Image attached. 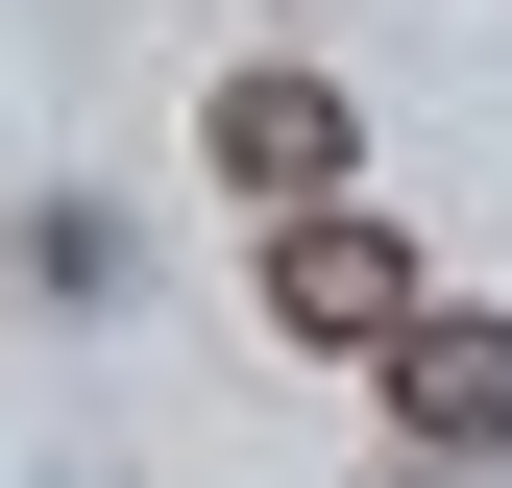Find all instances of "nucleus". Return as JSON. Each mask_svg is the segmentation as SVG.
Returning <instances> with one entry per match:
<instances>
[{"mask_svg":"<svg viewBox=\"0 0 512 488\" xmlns=\"http://www.w3.org/2000/svg\"><path fill=\"white\" fill-rule=\"evenodd\" d=\"M269 318H293V342H366V366H391V342L439 318V293H415V244H391V220H342V196H317V220H269Z\"/></svg>","mask_w":512,"mask_h":488,"instance_id":"1","label":"nucleus"},{"mask_svg":"<svg viewBox=\"0 0 512 488\" xmlns=\"http://www.w3.org/2000/svg\"><path fill=\"white\" fill-rule=\"evenodd\" d=\"M220 171H244L269 220H317V196H342V74H293V49L220 74Z\"/></svg>","mask_w":512,"mask_h":488,"instance_id":"2","label":"nucleus"},{"mask_svg":"<svg viewBox=\"0 0 512 488\" xmlns=\"http://www.w3.org/2000/svg\"><path fill=\"white\" fill-rule=\"evenodd\" d=\"M391 415H415L439 464H488V440H512V318H415V342H391Z\"/></svg>","mask_w":512,"mask_h":488,"instance_id":"3","label":"nucleus"}]
</instances>
